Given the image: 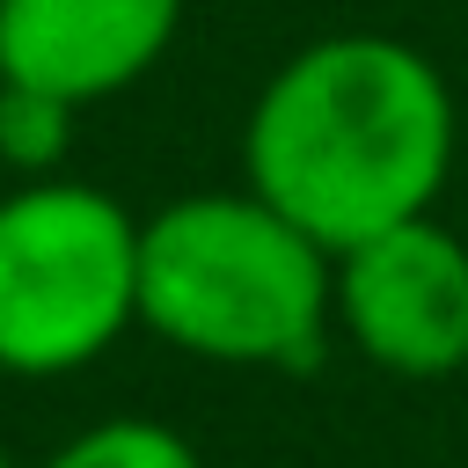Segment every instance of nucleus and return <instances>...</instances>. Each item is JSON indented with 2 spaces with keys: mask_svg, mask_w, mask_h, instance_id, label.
I'll use <instances>...</instances> for the list:
<instances>
[{
  "mask_svg": "<svg viewBox=\"0 0 468 468\" xmlns=\"http://www.w3.org/2000/svg\"><path fill=\"white\" fill-rule=\"evenodd\" d=\"M453 132L439 58L380 29H336L300 44L249 102L241 183L314 249L344 256L439 205Z\"/></svg>",
  "mask_w": 468,
  "mask_h": 468,
  "instance_id": "nucleus-1",
  "label": "nucleus"
},
{
  "mask_svg": "<svg viewBox=\"0 0 468 468\" xmlns=\"http://www.w3.org/2000/svg\"><path fill=\"white\" fill-rule=\"evenodd\" d=\"M139 322L205 366L307 373L336 322V256L249 183L139 219Z\"/></svg>",
  "mask_w": 468,
  "mask_h": 468,
  "instance_id": "nucleus-2",
  "label": "nucleus"
},
{
  "mask_svg": "<svg viewBox=\"0 0 468 468\" xmlns=\"http://www.w3.org/2000/svg\"><path fill=\"white\" fill-rule=\"evenodd\" d=\"M139 322V219L73 176L0 197V373L66 380Z\"/></svg>",
  "mask_w": 468,
  "mask_h": 468,
  "instance_id": "nucleus-3",
  "label": "nucleus"
},
{
  "mask_svg": "<svg viewBox=\"0 0 468 468\" xmlns=\"http://www.w3.org/2000/svg\"><path fill=\"white\" fill-rule=\"evenodd\" d=\"M336 329L395 380H446L468 366V241L402 219L336 256Z\"/></svg>",
  "mask_w": 468,
  "mask_h": 468,
  "instance_id": "nucleus-4",
  "label": "nucleus"
},
{
  "mask_svg": "<svg viewBox=\"0 0 468 468\" xmlns=\"http://www.w3.org/2000/svg\"><path fill=\"white\" fill-rule=\"evenodd\" d=\"M183 29V0H0V80L73 110L146 80Z\"/></svg>",
  "mask_w": 468,
  "mask_h": 468,
  "instance_id": "nucleus-5",
  "label": "nucleus"
},
{
  "mask_svg": "<svg viewBox=\"0 0 468 468\" xmlns=\"http://www.w3.org/2000/svg\"><path fill=\"white\" fill-rule=\"evenodd\" d=\"M44 468H205L197 446L176 424L154 417H102L88 431H73L58 453H44Z\"/></svg>",
  "mask_w": 468,
  "mask_h": 468,
  "instance_id": "nucleus-6",
  "label": "nucleus"
},
{
  "mask_svg": "<svg viewBox=\"0 0 468 468\" xmlns=\"http://www.w3.org/2000/svg\"><path fill=\"white\" fill-rule=\"evenodd\" d=\"M73 124H80V110H73V102L0 80V161H7L22 183H37V176H58V168H66V154H73Z\"/></svg>",
  "mask_w": 468,
  "mask_h": 468,
  "instance_id": "nucleus-7",
  "label": "nucleus"
},
{
  "mask_svg": "<svg viewBox=\"0 0 468 468\" xmlns=\"http://www.w3.org/2000/svg\"><path fill=\"white\" fill-rule=\"evenodd\" d=\"M0 468H15V453H7V446H0Z\"/></svg>",
  "mask_w": 468,
  "mask_h": 468,
  "instance_id": "nucleus-8",
  "label": "nucleus"
}]
</instances>
